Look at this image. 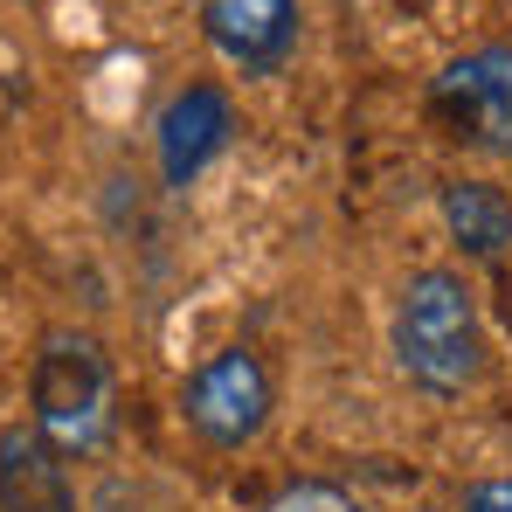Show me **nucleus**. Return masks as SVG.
<instances>
[{
	"label": "nucleus",
	"instance_id": "nucleus-7",
	"mask_svg": "<svg viewBox=\"0 0 512 512\" xmlns=\"http://www.w3.org/2000/svg\"><path fill=\"white\" fill-rule=\"evenodd\" d=\"M0 512H77L70 457L42 429H7L0 436Z\"/></svg>",
	"mask_w": 512,
	"mask_h": 512
},
{
	"label": "nucleus",
	"instance_id": "nucleus-8",
	"mask_svg": "<svg viewBox=\"0 0 512 512\" xmlns=\"http://www.w3.org/2000/svg\"><path fill=\"white\" fill-rule=\"evenodd\" d=\"M443 222L464 243V256H499L512 243V201L492 180H450L443 187Z\"/></svg>",
	"mask_w": 512,
	"mask_h": 512
},
{
	"label": "nucleus",
	"instance_id": "nucleus-10",
	"mask_svg": "<svg viewBox=\"0 0 512 512\" xmlns=\"http://www.w3.org/2000/svg\"><path fill=\"white\" fill-rule=\"evenodd\" d=\"M263 512H360V499L340 492V485H326V478H298V485H284Z\"/></svg>",
	"mask_w": 512,
	"mask_h": 512
},
{
	"label": "nucleus",
	"instance_id": "nucleus-12",
	"mask_svg": "<svg viewBox=\"0 0 512 512\" xmlns=\"http://www.w3.org/2000/svg\"><path fill=\"white\" fill-rule=\"evenodd\" d=\"M7 111H14V90H7V77H0V125H7Z\"/></svg>",
	"mask_w": 512,
	"mask_h": 512
},
{
	"label": "nucleus",
	"instance_id": "nucleus-9",
	"mask_svg": "<svg viewBox=\"0 0 512 512\" xmlns=\"http://www.w3.org/2000/svg\"><path fill=\"white\" fill-rule=\"evenodd\" d=\"M90 512H180V499H173L160 478H146V471H118V478H104L97 485V499H90Z\"/></svg>",
	"mask_w": 512,
	"mask_h": 512
},
{
	"label": "nucleus",
	"instance_id": "nucleus-2",
	"mask_svg": "<svg viewBox=\"0 0 512 512\" xmlns=\"http://www.w3.org/2000/svg\"><path fill=\"white\" fill-rule=\"evenodd\" d=\"M28 395H35V429L63 457L97 450L104 429H111V360H104V346L90 340V333H77V326L42 333Z\"/></svg>",
	"mask_w": 512,
	"mask_h": 512
},
{
	"label": "nucleus",
	"instance_id": "nucleus-11",
	"mask_svg": "<svg viewBox=\"0 0 512 512\" xmlns=\"http://www.w3.org/2000/svg\"><path fill=\"white\" fill-rule=\"evenodd\" d=\"M464 512H512V478H478L464 492Z\"/></svg>",
	"mask_w": 512,
	"mask_h": 512
},
{
	"label": "nucleus",
	"instance_id": "nucleus-3",
	"mask_svg": "<svg viewBox=\"0 0 512 512\" xmlns=\"http://www.w3.org/2000/svg\"><path fill=\"white\" fill-rule=\"evenodd\" d=\"M270 374H263V360H256L250 346H222V353H208L187 381H180V416L187 429L201 436V443H215V450H243L263 436L270 423Z\"/></svg>",
	"mask_w": 512,
	"mask_h": 512
},
{
	"label": "nucleus",
	"instance_id": "nucleus-6",
	"mask_svg": "<svg viewBox=\"0 0 512 512\" xmlns=\"http://www.w3.org/2000/svg\"><path fill=\"white\" fill-rule=\"evenodd\" d=\"M229 132H236V111H229L222 90L215 84L180 90L167 111H160V173H167V187H187L194 173L229 146Z\"/></svg>",
	"mask_w": 512,
	"mask_h": 512
},
{
	"label": "nucleus",
	"instance_id": "nucleus-4",
	"mask_svg": "<svg viewBox=\"0 0 512 512\" xmlns=\"http://www.w3.org/2000/svg\"><path fill=\"white\" fill-rule=\"evenodd\" d=\"M429 118L471 146V153H512V42H485L429 84Z\"/></svg>",
	"mask_w": 512,
	"mask_h": 512
},
{
	"label": "nucleus",
	"instance_id": "nucleus-5",
	"mask_svg": "<svg viewBox=\"0 0 512 512\" xmlns=\"http://www.w3.org/2000/svg\"><path fill=\"white\" fill-rule=\"evenodd\" d=\"M201 21H208V42L243 77L284 70L298 49V0H201Z\"/></svg>",
	"mask_w": 512,
	"mask_h": 512
},
{
	"label": "nucleus",
	"instance_id": "nucleus-1",
	"mask_svg": "<svg viewBox=\"0 0 512 512\" xmlns=\"http://www.w3.org/2000/svg\"><path fill=\"white\" fill-rule=\"evenodd\" d=\"M395 353L409 381L429 395H464L485 374V326L478 298L457 270H416L395 305Z\"/></svg>",
	"mask_w": 512,
	"mask_h": 512
}]
</instances>
